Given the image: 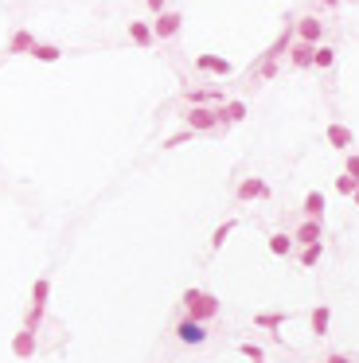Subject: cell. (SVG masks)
<instances>
[{"label": "cell", "mask_w": 359, "mask_h": 363, "mask_svg": "<svg viewBox=\"0 0 359 363\" xmlns=\"http://www.w3.org/2000/svg\"><path fill=\"white\" fill-rule=\"evenodd\" d=\"M180 304H184V316H192V321H203V324H211L219 316V297L215 293H207V289H184L180 293Z\"/></svg>", "instance_id": "1"}, {"label": "cell", "mask_w": 359, "mask_h": 363, "mask_svg": "<svg viewBox=\"0 0 359 363\" xmlns=\"http://www.w3.org/2000/svg\"><path fill=\"white\" fill-rule=\"evenodd\" d=\"M47 304H51V278L43 273V278L32 281V301H28V316H24L28 328H39V324H43V316H47Z\"/></svg>", "instance_id": "2"}, {"label": "cell", "mask_w": 359, "mask_h": 363, "mask_svg": "<svg viewBox=\"0 0 359 363\" xmlns=\"http://www.w3.org/2000/svg\"><path fill=\"white\" fill-rule=\"evenodd\" d=\"M180 118H184V125L192 133H219L223 129L219 125V106H188Z\"/></svg>", "instance_id": "3"}, {"label": "cell", "mask_w": 359, "mask_h": 363, "mask_svg": "<svg viewBox=\"0 0 359 363\" xmlns=\"http://www.w3.org/2000/svg\"><path fill=\"white\" fill-rule=\"evenodd\" d=\"M176 340H180L184 347H203L211 340V332H207V324H203V321L180 316V321H176Z\"/></svg>", "instance_id": "4"}, {"label": "cell", "mask_w": 359, "mask_h": 363, "mask_svg": "<svg viewBox=\"0 0 359 363\" xmlns=\"http://www.w3.org/2000/svg\"><path fill=\"white\" fill-rule=\"evenodd\" d=\"M234 195H238L243 203H266V199H274V187H269L262 176H243L238 187H234Z\"/></svg>", "instance_id": "5"}, {"label": "cell", "mask_w": 359, "mask_h": 363, "mask_svg": "<svg viewBox=\"0 0 359 363\" xmlns=\"http://www.w3.org/2000/svg\"><path fill=\"white\" fill-rule=\"evenodd\" d=\"M180 27H184V16H180V8H164L160 16H152V35H157V43H168L180 35Z\"/></svg>", "instance_id": "6"}, {"label": "cell", "mask_w": 359, "mask_h": 363, "mask_svg": "<svg viewBox=\"0 0 359 363\" xmlns=\"http://www.w3.org/2000/svg\"><path fill=\"white\" fill-rule=\"evenodd\" d=\"M293 35L301 43H312L317 47L320 39H324V20H317V16H297L293 20Z\"/></svg>", "instance_id": "7"}, {"label": "cell", "mask_w": 359, "mask_h": 363, "mask_svg": "<svg viewBox=\"0 0 359 363\" xmlns=\"http://www.w3.org/2000/svg\"><path fill=\"white\" fill-rule=\"evenodd\" d=\"M184 101L188 106H223L226 94H223V86H188Z\"/></svg>", "instance_id": "8"}, {"label": "cell", "mask_w": 359, "mask_h": 363, "mask_svg": "<svg viewBox=\"0 0 359 363\" xmlns=\"http://www.w3.org/2000/svg\"><path fill=\"white\" fill-rule=\"evenodd\" d=\"M39 352V328H20L16 336H12V355H16V359H32V355Z\"/></svg>", "instance_id": "9"}, {"label": "cell", "mask_w": 359, "mask_h": 363, "mask_svg": "<svg viewBox=\"0 0 359 363\" xmlns=\"http://www.w3.org/2000/svg\"><path fill=\"white\" fill-rule=\"evenodd\" d=\"M126 35H129V43H133V47H141V51H152V47H157V35H152V24H149V20H129V24H126Z\"/></svg>", "instance_id": "10"}, {"label": "cell", "mask_w": 359, "mask_h": 363, "mask_svg": "<svg viewBox=\"0 0 359 363\" xmlns=\"http://www.w3.org/2000/svg\"><path fill=\"white\" fill-rule=\"evenodd\" d=\"M324 141L332 144L336 152H348L351 144H355V133H351L343 121H328V129H324Z\"/></svg>", "instance_id": "11"}, {"label": "cell", "mask_w": 359, "mask_h": 363, "mask_svg": "<svg viewBox=\"0 0 359 363\" xmlns=\"http://www.w3.org/2000/svg\"><path fill=\"white\" fill-rule=\"evenodd\" d=\"M195 67H200L203 75H215V78H231L234 75V63L223 59V55H200V59H195Z\"/></svg>", "instance_id": "12"}, {"label": "cell", "mask_w": 359, "mask_h": 363, "mask_svg": "<svg viewBox=\"0 0 359 363\" xmlns=\"http://www.w3.org/2000/svg\"><path fill=\"white\" fill-rule=\"evenodd\" d=\"M312 63H317V47L297 39V43L289 47V67H293V70H312Z\"/></svg>", "instance_id": "13"}, {"label": "cell", "mask_w": 359, "mask_h": 363, "mask_svg": "<svg viewBox=\"0 0 359 363\" xmlns=\"http://www.w3.org/2000/svg\"><path fill=\"white\" fill-rule=\"evenodd\" d=\"M309 328H312V336H317V340H324L328 332H332V304L320 301L317 309H312V313H309Z\"/></svg>", "instance_id": "14"}, {"label": "cell", "mask_w": 359, "mask_h": 363, "mask_svg": "<svg viewBox=\"0 0 359 363\" xmlns=\"http://www.w3.org/2000/svg\"><path fill=\"white\" fill-rule=\"evenodd\" d=\"M293 242H297V246L324 242V227H320V219H301V227L293 230Z\"/></svg>", "instance_id": "15"}, {"label": "cell", "mask_w": 359, "mask_h": 363, "mask_svg": "<svg viewBox=\"0 0 359 363\" xmlns=\"http://www.w3.org/2000/svg\"><path fill=\"white\" fill-rule=\"evenodd\" d=\"M285 321H293V313H254V328H262V332H274V340L281 344V324Z\"/></svg>", "instance_id": "16"}, {"label": "cell", "mask_w": 359, "mask_h": 363, "mask_svg": "<svg viewBox=\"0 0 359 363\" xmlns=\"http://www.w3.org/2000/svg\"><path fill=\"white\" fill-rule=\"evenodd\" d=\"M35 43H39V39H35L28 27H16V32L8 35V47H4V51H8V55H32Z\"/></svg>", "instance_id": "17"}, {"label": "cell", "mask_w": 359, "mask_h": 363, "mask_svg": "<svg viewBox=\"0 0 359 363\" xmlns=\"http://www.w3.org/2000/svg\"><path fill=\"white\" fill-rule=\"evenodd\" d=\"M238 121H246V101H223L219 106V125H238Z\"/></svg>", "instance_id": "18"}, {"label": "cell", "mask_w": 359, "mask_h": 363, "mask_svg": "<svg viewBox=\"0 0 359 363\" xmlns=\"http://www.w3.org/2000/svg\"><path fill=\"white\" fill-rule=\"evenodd\" d=\"M234 230H238V219H223V223H219V227L211 230V254H219V250H223V246H226V238H231Z\"/></svg>", "instance_id": "19"}, {"label": "cell", "mask_w": 359, "mask_h": 363, "mask_svg": "<svg viewBox=\"0 0 359 363\" xmlns=\"http://www.w3.org/2000/svg\"><path fill=\"white\" fill-rule=\"evenodd\" d=\"M324 207H328L324 192H309V195H305V203H301L305 219H324Z\"/></svg>", "instance_id": "20"}, {"label": "cell", "mask_w": 359, "mask_h": 363, "mask_svg": "<svg viewBox=\"0 0 359 363\" xmlns=\"http://www.w3.org/2000/svg\"><path fill=\"white\" fill-rule=\"evenodd\" d=\"M293 235H285V230H274V235H269V254H274V258H289L293 254Z\"/></svg>", "instance_id": "21"}, {"label": "cell", "mask_w": 359, "mask_h": 363, "mask_svg": "<svg viewBox=\"0 0 359 363\" xmlns=\"http://www.w3.org/2000/svg\"><path fill=\"white\" fill-rule=\"evenodd\" d=\"M320 258H324V242L301 246V254H297V266H301V270H312V266H320Z\"/></svg>", "instance_id": "22"}, {"label": "cell", "mask_w": 359, "mask_h": 363, "mask_svg": "<svg viewBox=\"0 0 359 363\" xmlns=\"http://www.w3.org/2000/svg\"><path fill=\"white\" fill-rule=\"evenodd\" d=\"M32 59L35 63H59V59H63V47H55V43H35Z\"/></svg>", "instance_id": "23"}, {"label": "cell", "mask_w": 359, "mask_h": 363, "mask_svg": "<svg viewBox=\"0 0 359 363\" xmlns=\"http://www.w3.org/2000/svg\"><path fill=\"white\" fill-rule=\"evenodd\" d=\"M254 82H269V78H277V59H258L250 70Z\"/></svg>", "instance_id": "24"}, {"label": "cell", "mask_w": 359, "mask_h": 363, "mask_svg": "<svg viewBox=\"0 0 359 363\" xmlns=\"http://www.w3.org/2000/svg\"><path fill=\"white\" fill-rule=\"evenodd\" d=\"M317 70H332L336 67V47L332 43H317V63H312Z\"/></svg>", "instance_id": "25"}, {"label": "cell", "mask_w": 359, "mask_h": 363, "mask_svg": "<svg viewBox=\"0 0 359 363\" xmlns=\"http://www.w3.org/2000/svg\"><path fill=\"white\" fill-rule=\"evenodd\" d=\"M336 192H340V195H355L359 192V180L348 176V172H340V176H336Z\"/></svg>", "instance_id": "26"}, {"label": "cell", "mask_w": 359, "mask_h": 363, "mask_svg": "<svg viewBox=\"0 0 359 363\" xmlns=\"http://www.w3.org/2000/svg\"><path fill=\"white\" fill-rule=\"evenodd\" d=\"M238 352H243L250 363H266V352H262L258 344H250V340H243V344H238Z\"/></svg>", "instance_id": "27"}, {"label": "cell", "mask_w": 359, "mask_h": 363, "mask_svg": "<svg viewBox=\"0 0 359 363\" xmlns=\"http://www.w3.org/2000/svg\"><path fill=\"white\" fill-rule=\"evenodd\" d=\"M192 129H184V133H172V137H168V141H164V149H176V144H188V141H192Z\"/></svg>", "instance_id": "28"}, {"label": "cell", "mask_w": 359, "mask_h": 363, "mask_svg": "<svg viewBox=\"0 0 359 363\" xmlns=\"http://www.w3.org/2000/svg\"><path fill=\"white\" fill-rule=\"evenodd\" d=\"M343 172L359 180V152H348V161H343Z\"/></svg>", "instance_id": "29"}, {"label": "cell", "mask_w": 359, "mask_h": 363, "mask_svg": "<svg viewBox=\"0 0 359 363\" xmlns=\"http://www.w3.org/2000/svg\"><path fill=\"white\" fill-rule=\"evenodd\" d=\"M324 363H355V355H348V352H332Z\"/></svg>", "instance_id": "30"}, {"label": "cell", "mask_w": 359, "mask_h": 363, "mask_svg": "<svg viewBox=\"0 0 359 363\" xmlns=\"http://www.w3.org/2000/svg\"><path fill=\"white\" fill-rule=\"evenodd\" d=\"M145 4H149V12H152V16H160V12L168 8V0H145Z\"/></svg>", "instance_id": "31"}, {"label": "cell", "mask_w": 359, "mask_h": 363, "mask_svg": "<svg viewBox=\"0 0 359 363\" xmlns=\"http://www.w3.org/2000/svg\"><path fill=\"white\" fill-rule=\"evenodd\" d=\"M317 4H320V8H328V12H336V8L343 4V0H317Z\"/></svg>", "instance_id": "32"}, {"label": "cell", "mask_w": 359, "mask_h": 363, "mask_svg": "<svg viewBox=\"0 0 359 363\" xmlns=\"http://www.w3.org/2000/svg\"><path fill=\"white\" fill-rule=\"evenodd\" d=\"M351 203H355V207H359V192H355V195H351Z\"/></svg>", "instance_id": "33"}, {"label": "cell", "mask_w": 359, "mask_h": 363, "mask_svg": "<svg viewBox=\"0 0 359 363\" xmlns=\"http://www.w3.org/2000/svg\"><path fill=\"white\" fill-rule=\"evenodd\" d=\"M320 363H324V359H320Z\"/></svg>", "instance_id": "34"}]
</instances>
